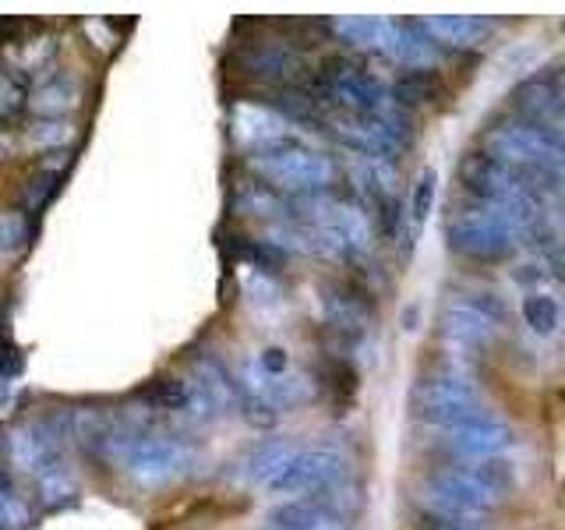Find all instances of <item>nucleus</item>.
Listing matches in <instances>:
<instances>
[{"mask_svg": "<svg viewBox=\"0 0 565 530\" xmlns=\"http://www.w3.org/2000/svg\"><path fill=\"white\" fill-rule=\"evenodd\" d=\"M512 488H516V477H512L509 459H459V464L431 470L417 499L431 517L484 520L509 499Z\"/></svg>", "mask_w": 565, "mask_h": 530, "instance_id": "obj_1", "label": "nucleus"}, {"mask_svg": "<svg viewBox=\"0 0 565 530\" xmlns=\"http://www.w3.org/2000/svg\"><path fill=\"white\" fill-rule=\"evenodd\" d=\"M103 449L138 488L177 485L194 470V449L184 438L163 432H106Z\"/></svg>", "mask_w": 565, "mask_h": 530, "instance_id": "obj_2", "label": "nucleus"}, {"mask_svg": "<svg viewBox=\"0 0 565 530\" xmlns=\"http://www.w3.org/2000/svg\"><path fill=\"white\" fill-rule=\"evenodd\" d=\"M530 226L534 223L516 216V212L467 199L463 205L449 212L446 241H449V252L463 255L470 262H494V258H505L512 247L523 241Z\"/></svg>", "mask_w": 565, "mask_h": 530, "instance_id": "obj_3", "label": "nucleus"}, {"mask_svg": "<svg viewBox=\"0 0 565 530\" xmlns=\"http://www.w3.org/2000/svg\"><path fill=\"white\" fill-rule=\"evenodd\" d=\"M8 459L35 481L43 506H64L75 499V474L67 467L61 438L46 424H18L8 432Z\"/></svg>", "mask_w": 565, "mask_h": 530, "instance_id": "obj_4", "label": "nucleus"}, {"mask_svg": "<svg viewBox=\"0 0 565 530\" xmlns=\"http://www.w3.org/2000/svg\"><path fill=\"white\" fill-rule=\"evenodd\" d=\"M252 170L262 177V184H269L273 191H290V194H322L335 181V163L332 156L305 146L297 138L279 141V146L258 149L247 156Z\"/></svg>", "mask_w": 565, "mask_h": 530, "instance_id": "obj_5", "label": "nucleus"}, {"mask_svg": "<svg viewBox=\"0 0 565 530\" xmlns=\"http://www.w3.org/2000/svg\"><path fill=\"white\" fill-rule=\"evenodd\" d=\"M315 93L340 106V114H375L388 106V82L361 57L332 53L318 64Z\"/></svg>", "mask_w": 565, "mask_h": 530, "instance_id": "obj_6", "label": "nucleus"}, {"mask_svg": "<svg viewBox=\"0 0 565 530\" xmlns=\"http://www.w3.org/2000/svg\"><path fill=\"white\" fill-rule=\"evenodd\" d=\"M414 414L420 421L435 424V428H459L473 417H481V396H477V385L470 382V375L463 368H438L431 375H424L414 385Z\"/></svg>", "mask_w": 565, "mask_h": 530, "instance_id": "obj_7", "label": "nucleus"}, {"mask_svg": "<svg viewBox=\"0 0 565 530\" xmlns=\"http://www.w3.org/2000/svg\"><path fill=\"white\" fill-rule=\"evenodd\" d=\"M491 156L530 173H558L562 170V135L555 124L534 120H502L488 131Z\"/></svg>", "mask_w": 565, "mask_h": 530, "instance_id": "obj_8", "label": "nucleus"}, {"mask_svg": "<svg viewBox=\"0 0 565 530\" xmlns=\"http://www.w3.org/2000/svg\"><path fill=\"white\" fill-rule=\"evenodd\" d=\"M335 135H340L350 152L375 156L393 163L414 146V117L388 103L385 110L375 114H340L335 117Z\"/></svg>", "mask_w": 565, "mask_h": 530, "instance_id": "obj_9", "label": "nucleus"}, {"mask_svg": "<svg viewBox=\"0 0 565 530\" xmlns=\"http://www.w3.org/2000/svg\"><path fill=\"white\" fill-rule=\"evenodd\" d=\"M347 477V456L332 446H297L287 453L279 470L269 477L273 495H315Z\"/></svg>", "mask_w": 565, "mask_h": 530, "instance_id": "obj_10", "label": "nucleus"}, {"mask_svg": "<svg viewBox=\"0 0 565 530\" xmlns=\"http://www.w3.org/2000/svg\"><path fill=\"white\" fill-rule=\"evenodd\" d=\"M438 326H441V340H446L449 350L477 353L494 340V332H499L502 308L491 294H470L441 311Z\"/></svg>", "mask_w": 565, "mask_h": 530, "instance_id": "obj_11", "label": "nucleus"}, {"mask_svg": "<svg viewBox=\"0 0 565 530\" xmlns=\"http://www.w3.org/2000/svg\"><path fill=\"white\" fill-rule=\"evenodd\" d=\"M230 135H234L237 146H244L247 152L279 146V141L297 138L290 117L276 110L269 103H252V99H237L230 106Z\"/></svg>", "mask_w": 565, "mask_h": 530, "instance_id": "obj_12", "label": "nucleus"}, {"mask_svg": "<svg viewBox=\"0 0 565 530\" xmlns=\"http://www.w3.org/2000/svg\"><path fill=\"white\" fill-rule=\"evenodd\" d=\"M512 442H516V432H512L505 421L488 417V414L446 432V446L459 459H494V456L509 453Z\"/></svg>", "mask_w": 565, "mask_h": 530, "instance_id": "obj_13", "label": "nucleus"}, {"mask_svg": "<svg viewBox=\"0 0 565 530\" xmlns=\"http://www.w3.org/2000/svg\"><path fill=\"white\" fill-rule=\"evenodd\" d=\"M332 32L347 40L350 46L367 50V53H382V57L393 61L396 57V22L393 18H379V14H340L332 18Z\"/></svg>", "mask_w": 565, "mask_h": 530, "instance_id": "obj_14", "label": "nucleus"}, {"mask_svg": "<svg viewBox=\"0 0 565 530\" xmlns=\"http://www.w3.org/2000/svg\"><path fill=\"white\" fill-rule=\"evenodd\" d=\"M420 29L431 35L435 46H481L494 32V22L484 14H428L417 18Z\"/></svg>", "mask_w": 565, "mask_h": 530, "instance_id": "obj_15", "label": "nucleus"}, {"mask_svg": "<svg viewBox=\"0 0 565 530\" xmlns=\"http://www.w3.org/2000/svg\"><path fill=\"white\" fill-rule=\"evenodd\" d=\"M322 315L329 329L343 336H361L367 329V300L361 290L347 287V283H329V287H322Z\"/></svg>", "mask_w": 565, "mask_h": 530, "instance_id": "obj_16", "label": "nucleus"}, {"mask_svg": "<svg viewBox=\"0 0 565 530\" xmlns=\"http://www.w3.org/2000/svg\"><path fill=\"white\" fill-rule=\"evenodd\" d=\"M269 530H347V517L326 509L315 499H294V502H279L269 509L265 517Z\"/></svg>", "mask_w": 565, "mask_h": 530, "instance_id": "obj_17", "label": "nucleus"}, {"mask_svg": "<svg viewBox=\"0 0 565 530\" xmlns=\"http://www.w3.org/2000/svg\"><path fill=\"white\" fill-rule=\"evenodd\" d=\"M347 170H350V181L358 184V191L367 194V199L375 202L379 209L396 199V163H388V159H375V156L350 152Z\"/></svg>", "mask_w": 565, "mask_h": 530, "instance_id": "obj_18", "label": "nucleus"}, {"mask_svg": "<svg viewBox=\"0 0 565 530\" xmlns=\"http://www.w3.org/2000/svg\"><path fill=\"white\" fill-rule=\"evenodd\" d=\"M516 106L520 114H526V120L534 124H555L558 128V110H562V85L558 75H537L530 78L520 93H516Z\"/></svg>", "mask_w": 565, "mask_h": 530, "instance_id": "obj_19", "label": "nucleus"}, {"mask_svg": "<svg viewBox=\"0 0 565 530\" xmlns=\"http://www.w3.org/2000/svg\"><path fill=\"white\" fill-rule=\"evenodd\" d=\"M294 449L290 438H269V442H258L255 449H247L244 459L237 464V474L244 477L247 485H269V477L279 470V464L287 459V453Z\"/></svg>", "mask_w": 565, "mask_h": 530, "instance_id": "obj_20", "label": "nucleus"}, {"mask_svg": "<svg viewBox=\"0 0 565 530\" xmlns=\"http://www.w3.org/2000/svg\"><path fill=\"white\" fill-rule=\"evenodd\" d=\"M300 53L290 50L287 43H265L244 53V67L258 78H290L300 71Z\"/></svg>", "mask_w": 565, "mask_h": 530, "instance_id": "obj_21", "label": "nucleus"}, {"mask_svg": "<svg viewBox=\"0 0 565 530\" xmlns=\"http://www.w3.org/2000/svg\"><path fill=\"white\" fill-rule=\"evenodd\" d=\"M438 96V82L431 71H403V75L388 85V103L399 106V110L411 114L414 106L428 103Z\"/></svg>", "mask_w": 565, "mask_h": 530, "instance_id": "obj_22", "label": "nucleus"}, {"mask_svg": "<svg viewBox=\"0 0 565 530\" xmlns=\"http://www.w3.org/2000/svg\"><path fill=\"white\" fill-rule=\"evenodd\" d=\"M520 311H523L526 329L534 336H555L562 326V305H558V297L547 290H530L523 297Z\"/></svg>", "mask_w": 565, "mask_h": 530, "instance_id": "obj_23", "label": "nucleus"}, {"mask_svg": "<svg viewBox=\"0 0 565 530\" xmlns=\"http://www.w3.org/2000/svg\"><path fill=\"white\" fill-rule=\"evenodd\" d=\"M234 209L241 216H279V191L262 181H241L234 191Z\"/></svg>", "mask_w": 565, "mask_h": 530, "instance_id": "obj_24", "label": "nucleus"}, {"mask_svg": "<svg viewBox=\"0 0 565 530\" xmlns=\"http://www.w3.org/2000/svg\"><path fill=\"white\" fill-rule=\"evenodd\" d=\"M29 523V506L18 491L14 477L0 467V530H22Z\"/></svg>", "mask_w": 565, "mask_h": 530, "instance_id": "obj_25", "label": "nucleus"}, {"mask_svg": "<svg viewBox=\"0 0 565 530\" xmlns=\"http://www.w3.org/2000/svg\"><path fill=\"white\" fill-rule=\"evenodd\" d=\"M435 199H438V170L424 167L417 173L414 191H411V220L414 223H428V216L435 212Z\"/></svg>", "mask_w": 565, "mask_h": 530, "instance_id": "obj_26", "label": "nucleus"}, {"mask_svg": "<svg viewBox=\"0 0 565 530\" xmlns=\"http://www.w3.org/2000/svg\"><path fill=\"white\" fill-rule=\"evenodd\" d=\"M75 103H78V85L67 82V78L50 82L46 88H40V93H35V110H43V114H64Z\"/></svg>", "mask_w": 565, "mask_h": 530, "instance_id": "obj_27", "label": "nucleus"}, {"mask_svg": "<svg viewBox=\"0 0 565 530\" xmlns=\"http://www.w3.org/2000/svg\"><path fill=\"white\" fill-rule=\"evenodd\" d=\"M29 241V216L22 209H0V252H18Z\"/></svg>", "mask_w": 565, "mask_h": 530, "instance_id": "obj_28", "label": "nucleus"}, {"mask_svg": "<svg viewBox=\"0 0 565 530\" xmlns=\"http://www.w3.org/2000/svg\"><path fill=\"white\" fill-rule=\"evenodd\" d=\"M25 103V88L22 82H14L11 75H0V117H11L22 110Z\"/></svg>", "mask_w": 565, "mask_h": 530, "instance_id": "obj_29", "label": "nucleus"}, {"mask_svg": "<svg viewBox=\"0 0 565 530\" xmlns=\"http://www.w3.org/2000/svg\"><path fill=\"white\" fill-rule=\"evenodd\" d=\"M262 530H269V527H262Z\"/></svg>", "mask_w": 565, "mask_h": 530, "instance_id": "obj_30", "label": "nucleus"}]
</instances>
